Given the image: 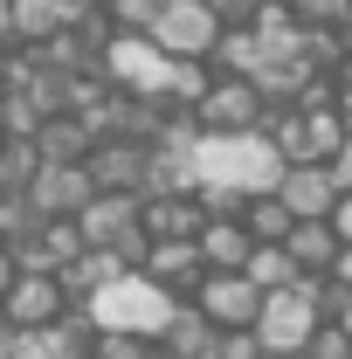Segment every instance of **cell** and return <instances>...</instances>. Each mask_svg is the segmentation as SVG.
<instances>
[{
	"instance_id": "cell-1",
	"label": "cell",
	"mask_w": 352,
	"mask_h": 359,
	"mask_svg": "<svg viewBox=\"0 0 352 359\" xmlns=\"http://www.w3.org/2000/svg\"><path fill=\"white\" fill-rule=\"evenodd\" d=\"M283 152L269 132H201L194 138V187H235V194H276Z\"/></svg>"
},
{
	"instance_id": "cell-2",
	"label": "cell",
	"mask_w": 352,
	"mask_h": 359,
	"mask_svg": "<svg viewBox=\"0 0 352 359\" xmlns=\"http://www.w3.org/2000/svg\"><path fill=\"white\" fill-rule=\"evenodd\" d=\"M180 297H166L145 269H125L118 283H104V290H90L83 297V318L97 332H125V339H145V346H159V332L173 325Z\"/></svg>"
},
{
	"instance_id": "cell-3",
	"label": "cell",
	"mask_w": 352,
	"mask_h": 359,
	"mask_svg": "<svg viewBox=\"0 0 352 359\" xmlns=\"http://www.w3.org/2000/svg\"><path fill=\"white\" fill-rule=\"evenodd\" d=\"M97 69L111 76V90H125V97H145V104H159V111H173V55L152 42V35H111L104 55H97Z\"/></svg>"
},
{
	"instance_id": "cell-4",
	"label": "cell",
	"mask_w": 352,
	"mask_h": 359,
	"mask_svg": "<svg viewBox=\"0 0 352 359\" xmlns=\"http://www.w3.org/2000/svg\"><path fill=\"white\" fill-rule=\"evenodd\" d=\"M318 325H325L318 276H297V283H283V290H263V311H256L249 332H256V346H263V353H311Z\"/></svg>"
},
{
	"instance_id": "cell-5",
	"label": "cell",
	"mask_w": 352,
	"mask_h": 359,
	"mask_svg": "<svg viewBox=\"0 0 352 359\" xmlns=\"http://www.w3.org/2000/svg\"><path fill=\"white\" fill-rule=\"evenodd\" d=\"M138 208H145V194H111V187H97L83 208H76V228H83L90 249H118V256H132V263H138L145 242H152Z\"/></svg>"
},
{
	"instance_id": "cell-6",
	"label": "cell",
	"mask_w": 352,
	"mask_h": 359,
	"mask_svg": "<svg viewBox=\"0 0 352 359\" xmlns=\"http://www.w3.org/2000/svg\"><path fill=\"white\" fill-rule=\"evenodd\" d=\"M145 35L166 48L173 62H208L215 42H221V21H215V7H208V0H166V7H159V21H152Z\"/></svg>"
},
{
	"instance_id": "cell-7",
	"label": "cell",
	"mask_w": 352,
	"mask_h": 359,
	"mask_svg": "<svg viewBox=\"0 0 352 359\" xmlns=\"http://www.w3.org/2000/svg\"><path fill=\"white\" fill-rule=\"evenodd\" d=\"M263 118H269V104L249 76H215L208 97L194 104V125L201 132H263Z\"/></svg>"
},
{
	"instance_id": "cell-8",
	"label": "cell",
	"mask_w": 352,
	"mask_h": 359,
	"mask_svg": "<svg viewBox=\"0 0 352 359\" xmlns=\"http://www.w3.org/2000/svg\"><path fill=\"white\" fill-rule=\"evenodd\" d=\"M0 318H7L14 332H42V325H55V318H69V290H62V276H55V269H21L14 290L0 297Z\"/></svg>"
},
{
	"instance_id": "cell-9",
	"label": "cell",
	"mask_w": 352,
	"mask_h": 359,
	"mask_svg": "<svg viewBox=\"0 0 352 359\" xmlns=\"http://www.w3.org/2000/svg\"><path fill=\"white\" fill-rule=\"evenodd\" d=\"M83 166H90V180L111 187V194H145V187H152V138H132V132L97 138Z\"/></svg>"
},
{
	"instance_id": "cell-10",
	"label": "cell",
	"mask_w": 352,
	"mask_h": 359,
	"mask_svg": "<svg viewBox=\"0 0 352 359\" xmlns=\"http://www.w3.org/2000/svg\"><path fill=\"white\" fill-rule=\"evenodd\" d=\"M194 304L215 318V332H249L263 311V290L249 283V269H208V283L194 290Z\"/></svg>"
},
{
	"instance_id": "cell-11",
	"label": "cell",
	"mask_w": 352,
	"mask_h": 359,
	"mask_svg": "<svg viewBox=\"0 0 352 359\" xmlns=\"http://www.w3.org/2000/svg\"><path fill=\"white\" fill-rule=\"evenodd\" d=\"M90 194H97V180H90L83 159H42V173L28 180V208H35L42 222H55V215H76Z\"/></svg>"
},
{
	"instance_id": "cell-12",
	"label": "cell",
	"mask_w": 352,
	"mask_h": 359,
	"mask_svg": "<svg viewBox=\"0 0 352 359\" xmlns=\"http://www.w3.org/2000/svg\"><path fill=\"white\" fill-rule=\"evenodd\" d=\"M138 269L166 290V297H180V304H194V290L208 283V263H201V242H145V256H138Z\"/></svg>"
},
{
	"instance_id": "cell-13",
	"label": "cell",
	"mask_w": 352,
	"mask_h": 359,
	"mask_svg": "<svg viewBox=\"0 0 352 359\" xmlns=\"http://www.w3.org/2000/svg\"><path fill=\"white\" fill-rule=\"evenodd\" d=\"M83 21V0H7V42L42 48Z\"/></svg>"
},
{
	"instance_id": "cell-14",
	"label": "cell",
	"mask_w": 352,
	"mask_h": 359,
	"mask_svg": "<svg viewBox=\"0 0 352 359\" xmlns=\"http://www.w3.org/2000/svg\"><path fill=\"white\" fill-rule=\"evenodd\" d=\"M276 201L290 208V222H325V215H332V201H339V180H332V166H318V159H304V166H283V180H276Z\"/></svg>"
},
{
	"instance_id": "cell-15",
	"label": "cell",
	"mask_w": 352,
	"mask_h": 359,
	"mask_svg": "<svg viewBox=\"0 0 352 359\" xmlns=\"http://www.w3.org/2000/svg\"><path fill=\"white\" fill-rule=\"evenodd\" d=\"M138 215H145V235H152V242H194L201 222H208V208L194 201V187H187V194H145Z\"/></svg>"
},
{
	"instance_id": "cell-16",
	"label": "cell",
	"mask_w": 352,
	"mask_h": 359,
	"mask_svg": "<svg viewBox=\"0 0 352 359\" xmlns=\"http://www.w3.org/2000/svg\"><path fill=\"white\" fill-rule=\"evenodd\" d=\"M194 242H201V263L208 269H249V256H256V235L242 228V215H208Z\"/></svg>"
},
{
	"instance_id": "cell-17",
	"label": "cell",
	"mask_w": 352,
	"mask_h": 359,
	"mask_svg": "<svg viewBox=\"0 0 352 359\" xmlns=\"http://www.w3.org/2000/svg\"><path fill=\"white\" fill-rule=\"evenodd\" d=\"M125 269H132V256H118V249H83L76 263H62L55 276H62V290H69V297H90V290L118 283Z\"/></svg>"
},
{
	"instance_id": "cell-18",
	"label": "cell",
	"mask_w": 352,
	"mask_h": 359,
	"mask_svg": "<svg viewBox=\"0 0 352 359\" xmlns=\"http://www.w3.org/2000/svg\"><path fill=\"white\" fill-rule=\"evenodd\" d=\"M283 249H290L297 276H325V269H332V256H339V235H332V222H290Z\"/></svg>"
},
{
	"instance_id": "cell-19",
	"label": "cell",
	"mask_w": 352,
	"mask_h": 359,
	"mask_svg": "<svg viewBox=\"0 0 352 359\" xmlns=\"http://www.w3.org/2000/svg\"><path fill=\"white\" fill-rule=\"evenodd\" d=\"M159 346H166V353H208V346H215V318L201 311V304H180L173 311V325H166V332H159Z\"/></svg>"
},
{
	"instance_id": "cell-20",
	"label": "cell",
	"mask_w": 352,
	"mask_h": 359,
	"mask_svg": "<svg viewBox=\"0 0 352 359\" xmlns=\"http://www.w3.org/2000/svg\"><path fill=\"white\" fill-rule=\"evenodd\" d=\"M35 173H42V145L35 138H7L0 145V194H28Z\"/></svg>"
},
{
	"instance_id": "cell-21",
	"label": "cell",
	"mask_w": 352,
	"mask_h": 359,
	"mask_svg": "<svg viewBox=\"0 0 352 359\" xmlns=\"http://www.w3.org/2000/svg\"><path fill=\"white\" fill-rule=\"evenodd\" d=\"M242 228H249L256 242H283V235H290V208H283L276 194H249V201H242Z\"/></svg>"
},
{
	"instance_id": "cell-22",
	"label": "cell",
	"mask_w": 352,
	"mask_h": 359,
	"mask_svg": "<svg viewBox=\"0 0 352 359\" xmlns=\"http://www.w3.org/2000/svg\"><path fill=\"white\" fill-rule=\"evenodd\" d=\"M249 283H256V290H283V283H297L290 249H283V242H256V256H249Z\"/></svg>"
},
{
	"instance_id": "cell-23",
	"label": "cell",
	"mask_w": 352,
	"mask_h": 359,
	"mask_svg": "<svg viewBox=\"0 0 352 359\" xmlns=\"http://www.w3.org/2000/svg\"><path fill=\"white\" fill-rule=\"evenodd\" d=\"M159 7H166V0H111L104 14H111V28H125V35H145V28L159 21Z\"/></svg>"
},
{
	"instance_id": "cell-24",
	"label": "cell",
	"mask_w": 352,
	"mask_h": 359,
	"mask_svg": "<svg viewBox=\"0 0 352 359\" xmlns=\"http://www.w3.org/2000/svg\"><path fill=\"white\" fill-rule=\"evenodd\" d=\"M290 14L304 28H339V21H352V0H290Z\"/></svg>"
},
{
	"instance_id": "cell-25",
	"label": "cell",
	"mask_w": 352,
	"mask_h": 359,
	"mask_svg": "<svg viewBox=\"0 0 352 359\" xmlns=\"http://www.w3.org/2000/svg\"><path fill=\"white\" fill-rule=\"evenodd\" d=\"M201 359H263V346H256V332H215V346Z\"/></svg>"
},
{
	"instance_id": "cell-26",
	"label": "cell",
	"mask_w": 352,
	"mask_h": 359,
	"mask_svg": "<svg viewBox=\"0 0 352 359\" xmlns=\"http://www.w3.org/2000/svg\"><path fill=\"white\" fill-rule=\"evenodd\" d=\"M208 7H215L221 28H249V21L263 14V0H208Z\"/></svg>"
},
{
	"instance_id": "cell-27",
	"label": "cell",
	"mask_w": 352,
	"mask_h": 359,
	"mask_svg": "<svg viewBox=\"0 0 352 359\" xmlns=\"http://www.w3.org/2000/svg\"><path fill=\"white\" fill-rule=\"evenodd\" d=\"M325 222H332L339 249H346V242H352V194H339V201H332V215H325Z\"/></svg>"
},
{
	"instance_id": "cell-28",
	"label": "cell",
	"mask_w": 352,
	"mask_h": 359,
	"mask_svg": "<svg viewBox=\"0 0 352 359\" xmlns=\"http://www.w3.org/2000/svg\"><path fill=\"white\" fill-rule=\"evenodd\" d=\"M332 180H339V194H352V138L332 152Z\"/></svg>"
},
{
	"instance_id": "cell-29",
	"label": "cell",
	"mask_w": 352,
	"mask_h": 359,
	"mask_svg": "<svg viewBox=\"0 0 352 359\" xmlns=\"http://www.w3.org/2000/svg\"><path fill=\"white\" fill-rule=\"evenodd\" d=\"M14 276H21V256H14V242H0V297L14 290Z\"/></svg>"
},
{
	"instance_id": "cell-30",
	"label": "cell",
	"mask_w": 352,
	"mask_h": 359,
	"mask_svg": "<svg viewBox=\"0 0 352 359\" xmlns=\"http://www.w3.org/2000/svg\"><path fill=\"white\" fill-rule=\"evenodd\" d=\"M325 276H332L339 290H352V242H346V249H339V256H332V269H325Z\"/></svg>"
},
{
	"instance_id": "cell-31",
	"label": "cell",
	"mask_w": 352,
	"mask_h": 359,
	"mask_svg": "<svg viewBox=\"0 0 352 359\" xmlns=\"http://www.w3.org/2000/svg\"><path fill=\"white\" fill-rule=\"evenodd\" d=\"M339 118H346V138H352V83H339Z\"/></svg>"
},
{
	"instance_id": "cell-32",
	"label": "cell",
	"mask_w": 352,
	"mask_h": 359,
	"mask_svg": "<svg viewBox=\"0 0 352 359\" xmlns=\"http://www.w3.org/2000/svg\"><path fill=\"white\" fill-rule=\"evenodd\" d=\"M145 359H194V353H166V346H152V353H145Z\"/></svg>"
},
{
	"instance_id": "cell-33",
	"label": "cell",
	"mask_w": 352,
	"mask_h": 359,
	"mask_svg": "<svg viewBox=\"0 0 352 359\" xmlns=\"http://www.w3.org/2000/svg\"><path fill=\"white\" fill-rule=\"evenodd\" d=\"M263 359H311V353H263Z\"/></svg>"
},
{
	"instance_id": "cell-34",
	"label": "cell",
	"mask_w": 352,
	"mask_h": 359,
	"mask_svg": "<svg viewBox=\"0 0 352 359\" xmlns=\"http://www.w3.org/2000/svg\"><path fill=\"white\" fill-rule=\"evenodd\" d=\"M0 42H7V0H0Z\"/></svg>"
},
{
	"instance_id": "cell-35",
	"label": "cell",
	"mask_w": 352,
	"mask_h": 359,
	"mask_svg": "<svg viewBox=\"0 0 352 359\" xmlns=\"http://www.w3.org/2000/svg\"><path fill=\"white\" fill-rule=\"evenodd\" d=\"M83 7H111V0H83Z\"/></svg>"
},
{
	"instance_id": "cell-36",
	"label": "cell",
	"mask_w": 352,
	"mask_h": 359,
	"mask_svg": "<svg viewBox=\"0 0 352 359\" xmlns=\"http://www.w3.org/2000/svg\"><path fill=\"white\" fill-rule=\"evenodd\" d=\"M0 145H7V132H0Z\"/></svg>"
},
{
	"instance_id": "cell-37",
	"label": "cell",
	"mask_w": 352,
	"mask_h": 359,
	"mask_svg": "<svg viewBox=\"0 0 352 359\" xmlns=\"http://www.w3.org/2000/svg\"><path fill=\"white\" fill-rule=\"evenodd\" d=\"M346 325H352V318H346Z\"/></svg>"
}]
</instances>
